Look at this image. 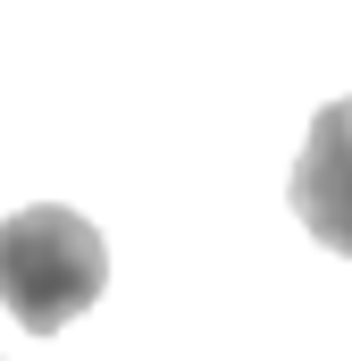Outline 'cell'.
I'll return each mask as SVG.
<instances>
[{"instance_id": "obj_1", "label": "cell", "mask_w": 352, "mask_h": 361, "mask_svg": "<svg viewBox=\"0 0 352 361\" xmlns=\"http://www.w3.org/2000/svg\"><path fill=\"white\" fill-rule=\"evenodd\" d=\"M101 286H109V244L68 202H34L0 219V302L17 328L59 336L68 319H84L101 302Z\"/></svg>"}, {"instance_id": "obj_2", "label": "cell", "mask_w": 352, "mask_h": 361, "mask_svg": "<svg viewBox=\"0 0 352 361\" xmlns=\"http://www.w3.org/2000/svg\"><path fill=\"white\" fill-rule=\"evenodd\" d=\"M294 219L310 227V244L344 252L352 261V92L327 101L302 135V160H294Z\"/></svg>"}]
</instances>
